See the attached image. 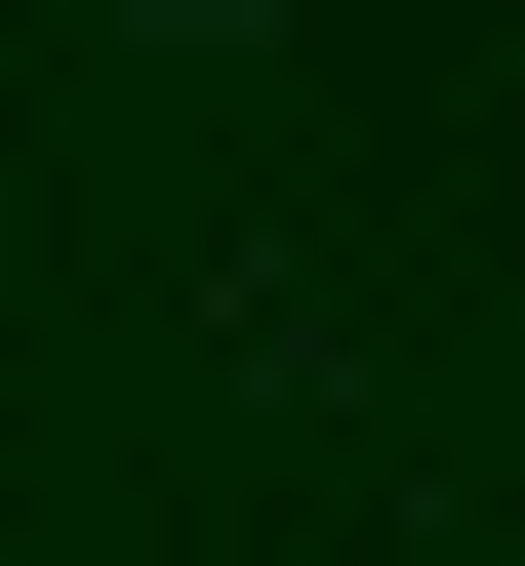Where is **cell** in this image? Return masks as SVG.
Here are the masks:
<instances>
[{"instance_id":"cell-1","label":"cell","mask_w":525,"mask_h":566,"mask_svg":"<svg viewBox=\"0 0 525 566\" xmlns=\"http://www.w3.org/2000/svg\"><path fill=\"white\" fill-rule=\"evenodd\" d=\"M122 41H283V0H122Z\"/></svg>"}]
</instances>
